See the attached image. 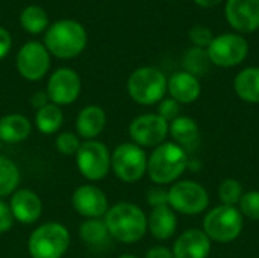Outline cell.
I'll return each mask as SVG.
<instances>
[{
	"mask_svg": "<svg viewBox=\"0 0 259 258\" xmlns=\"http://www.w3.org/2000/svg\"><path fill=\"white\" fill-rule=\"evenodd\" d=\"M103 220L109 236L126 245L140 242L147 233V216L132 202H118L109 207Z\"/></svg>",
	"mask_w": 259,
	"mask_h": 258,
	"instance_id": "1",
	"label": "cell"
},
{
	"mask_svg": "<svg viewBox=\"0 0 259 258\" xmlns=\"http://www.w3.org/2000/svg\"><path fill=\"white\" fill-rule=\"evenodd\" d=\"M188 166V152L173 141H164L147 157V175L156 186L175 184Z\"/></svg>",
	"mask_w": 259,
	"mask_h": 258,
	"instance_id": "2",
	"label": "cell"
},
{
	"mask_svg": "<svg viewBox=\"0 0 259 258\" xmlns=\"http://www.w3.org/2000/svg\"><path fill=\"white\" fill-rule=\"evenodd\" d=\"M87 40V30L80 23L74 20H59L46 32L44 46L53 56L70 59L83 52Z\"/></svg>",
	"mask_w": 259,
	"mask_h": 258,
	"instance_id": "3",
	"label": "cell"
},
{
	"mask_svg": "<svg viewBox=\"0 0 259 258\" xmlns=\"http://www.w3.org/2000/svg\"><path fill=\"white\" fill-rule=\"evenodd\" d=\"M70 231L59 222H46L32 231L27 251L32 258H62L70 248Z\"/></svg>",
	"mask_w": 259,
	"mask_h": 258,
	"instance_id": "4",
	"label": "cell"
},
{
	"mask_svg": "<svg viewBox=\"0 0 259 258\" xmlns=\"http://www.w3.org/2000/svg\"><path fill=\"white\" fill-rule=\"evenodd\" d=\"M244 228V217L237 207L217 205L211 208L203 217L202 230L215 243H232L237 240Z\"/></svg>",
	"mask_w": 259,
	"mask_h": 258,
	"instance_id": "5",
	"label": "cell"
},
{
	"mask_svg": "<svg viewBox=\"0 0 259 258\" xmlns=\"http://www.w3.org/2000/svg\"><path fill=\"white\" fill-rule=\"evenodd\" d=\"M167 78L156 67H140L127 79V93L140 105L159 103L167 94Z\"/></svg>",
	"mask_w": 259,
	"mask_h": 258,
	"instance_id": "6",
	"label": "cell"
},
{
	"mask_svg": "<svg viewBox=\"0 0 259 258\" xmlns=\"http://www.w3.org/2000/svg\"><path fill=\"white\" fill-rule=\"evenodd\" d=\"M168 207L179 214L197 216L208 210L209 193L200 182L191 179L176 181L168 189Z\"/></svg>",
	"mask_w": 259,
	"mask_h": 258,
	"instance_id": "7",
	"label": "cell"
},
{
	"mask_svg": "<svg viewBox=\"0 0 259 258\" xmlns=\"http://www.w3.org/2000/svg\"><path fill=\"white\" fill-rule=\"evenodd\" d=\"M111 170L123 182H137L147 173L146 151L135 143H121L111 154Z\"/></svg>",
	"mask_w": 259,
	"mask_h": 258,
	"instance_id": "8",
	"label": "cell"
},
{
	"mask_svg": "<svg viewBox=\"0 0 259 258\" xmlns=\"http://www.w3.org/2000/svg\"><path fill=\"white\" fill-rule=\"evenodd\" d=\"M76 164L85 179L100 181L111 170L109 149L99 140H85L76 154Z\"/></svg>",
	"mask_w": 259,
	"mask_h": 258,
	"instance_id": "9",
	"label": "cell"
},
{
	"mask_svg": "<svg viewBox=\"0 0 259 258\" xmlns=\"http://www.w3.org/2000/svg\"><path fill=\"white\" fill-rule=\"evenodd\" d=\"M206 52L211 64L222 68H229L241 64L246 59L249 53V44L246 38L238 33H223L214 36Z\"/></svg>",
	"mask_w": 259,
	"mask_h": 258,
	"instance_id": "10",
	"label": "cell"
},
{
	"mask_svg": "<svg viewBox=\"0 0 259 258\" xmlns=\"http://www.w3.org/2000/svg\"><path fill=\"white\" fill-rule=\"evenodd\" d=\"M129 137L140 148H156L168 137V122L156 113H147L135 117L129 123Z\"/></svg>",
	"mask_w": 259,
	"mask_h": 258,
	"instance_id": "11",
	"label": "cell"
},
{
	"mask_svg": "<svg viewBox=\"0 0 259 258\" xmlns=\"http://www.w3.org/2000/svg\"><path fill=\"white\" fill-rule=\"evenodd\" d=\"M50 68V55L44 44L29 41L17 53V70L27 81L42 79Z\"/></svg>",
	"mask_w": 259,
	"mask_h": 258,
	"instance_id": "12",
	"label": "cell"
},
{
	"mask_svg": "<svg viewBox=\"0 0 259 258\" xmlns=\"http://www.w3.org/2000/svg\"><path fill=\"white\" fill-rule=\"evenodd\" d=\"M82 90V82L79 75L71 68H58L52 73L47 82L49 100L58 106L70 105L77 100Z\"/></svg>",
	"mask_w": 259,
	"mask_h": 258,
	"instance_id": "13",
	"label": "cell"
},
{
	"mask_svg": "<svg viewBox=\"0 0 259 258\" xmlns=\"http://www.w3.org/2000/svg\"><path fill=\"white\" fill-rule=\"evenodd\" d=\"M73 208L77 214L87 219H102L109 210L108 198L97 186L83 184L73 192Z\"/></svg>",
	"mask_w": 259,
	"mask_h": 258,
	"instance_id": "14",
	"label": "cell"
},
{
	"mask_svg": "<svg viewBox=\"0 0 259 258\" xmlns=\"http://www.w3.org/2000/svg\"><path fill=\"white\" fill-rule=\"evenodd\" d=\"M225 14L237 32L252 33L259 29V0H228Z\"/></svg>",
	"mask_w": 259,
	"mask_h": 258,
	"instance_id": "15",
	"label": "cell"
},
{
	"mask_svg": "<svg viewBox=\"0 0 259 258\" xmlns=\"http://www.w3.org/2000/svg\"><path fill=\"white\" fill-rule=\"evenodd\" d=\"M212 242L200 228H190L178 236L171 252L175 258H208Z\"/></svg>",
	"mask_w": 259,
	"mask_h": 258,
	"instance_id": "16",
	"label": "cell"
},
{
	"mask_svg": "<svg viewBox=\"0 0 259 258\" xmlns=\"http://www.w3.org/2000/svg\"><path fill=\"white\" fill-rule=\"evenodd\" d=\"M9 208L14 216V220L24 225H32L42 214V201L33 190L20 189L12 193Z\"/></svg>",
	"mask_w": 259,
	"mask_h": 258,
	"instance_id": "17",
	"label": "cell"
},
{
	"mask_svg": "<svg viewBox=\"0 0 259 258\" xmlns=\"http://www.w3.org/2000/svg\"><path fill=\"white\" fill-rule=\"evenodd\" d=\"M167 93L171 99H175L181 105L194 103L202 94V85L199 78L187 73V71H176L167 81Z\"/></svg>",
	"mask_w": 259,
	"mask_h": 258,
	"instance_id": "18",
	"label": "cell"
},
{
	"mask_svg": "<svg viewBox=\"0 0 259 258\" xmlns=\"http://www.w3.org/2000/svg\"><path fill=\"white\" fill-rule=\"evenodd\" d=\"M168 135L171 141L181 146L185 152L194 151L200 143L199 123L188 116H179L168 123Z\"/></svg>",
	"mask_w": 259,
	"mask_h": 258,
	"instance_id": "19",
	"label": "cell"
},
{
	"mask_svg": "<svg viewBox=\"0 0 259 258\" xmlns=\"http://www.w3.org/2000/svg\"><path fill=\"white\" fill-rule=\"evenodd\" d=\"M106 126V113L102 106L88 105L76 117V132L83 140H97Z\"/></svg>",
	"mask_w": 259,
	"mask_h": 258,
	"instance_id": "20",
	"label": "cell"
},
{
	"mask_svg": "<svg viewBox=\"0 0 259 258\" xmlns=\"http://www.w3.org/2000/svg\"><path fill=\"white\" fill-rule=\"evenodd\" d=\"M178 230V216L168 207H156L152 208L147 216V231L156 240H168L176 234Z\"/></svg>",
	"mask_w": 259,
	"mask_h": 258,
	"instance_id": "21",
	"label": "cell"
},
{
	"mask_svg": "<svg viewBox=\"0 0 259 258\" xmlns=\"http://www.w3.org/2000/svg\"><path fill=\"white\" fill-rule=\"evenodd\" d=\"M32 123L23 114H6L0 119V140L3 143L17 144L29 138Z\"/></svg>",
	"mask_w": 259,
	"mask_h": 258,
	"instance_id": "22",
	"label": "cell"
},
{
	"mask_svg": "<svg viewBox=\"0 0 259 258\" xmlns=\"http://www.w3.org/2000/svg\"><path fill=\"white\" fill-rule=\"evenodd\" d=\"M234 91L247 103H259V67H247L234 79Z\"/></svg>",
	"mask_w": 259,
	"mask_h": 258,
	"instance_id": "23",
	"label": "cell"
},
{
	"mask_svg": "<svg viewBox=\"0 0 259 258\" xmlns=\"http://www.w3.org/2000/svg\"><path fill=\"white\" fill-rule=\"evenodd\" d=\"M64 123V114L61 106L55 103H47L35 113V126L41 134L52 135L56 134Z\"/></svg>",
	"mask_w": 259,
	"mask_h": 258,
	"instance_id": "24",
	"label": "cell"
},
{
	"mask_svg": "<svg viewBox=\"0 0 259 258\" xmlns=\"http://www.w3.org/2000/svg\"><path fill=\"white\" fill-rule=\"evenodd\" d=\"M79 237L90 246H100L109 240V231L103 219H87L79 227Z\"/></svg>",
	"mask_w": 259,
	"mask_h": 258,
	"instance_id": "25",
	"label": "cell"
},
{
	"mask_svg": "<svg viewBox=\"0 0 259 258\" xmlns=\"http://www.w3.org/2000/svg\"><path fill=\"white\" fill-rule=\"evenodd\" d=\"M182 67H184V71H187L196 78L206 75L209 71V67H211V61H209L206 49L194 47V46L191 49H188L184 53Z\"/></svg>",
	"mask_w": 259,
	"mask_h": 258,
	"instance_id": "26",
	"label": "cell"
},
{
	"mask_svg": "<svg viewBox=\"0 0 259 258\" xmlns=\"http://www.w3.org/2000/svg\"><path fill=\"white\" fill-rule=\"evenodd\" d=\"M20 169L18 166L5 155H0V199L12 195L20 186Z\"/></svg>",
	"mask_w": 259,
	"mask_h": 258,
	"instance_id": "27",
	"label": "cell"
},
{
	"mask_svg": "<svg viewBox=\"0 0 259 258\" xmlns=\"http://www.w3.org/2000/svg\"><path fill=\"white\" fill-rule=\"evenodd\" d=\"M20 23L23 29H26L29 33H41L47 29L49 26V15L41 6L30 5L24 8V11L20 15Z\"/></svg>",
	"mask_w": 259,
	"mask_h": 258,
	"instance_id": "28",
	"label": "cell"
},
{
	"mask_svg": "<svg viewBox=\"0 0 259 258\" xmlns=\"http://www.w3.org/2000/svg\"><path fill=\"white\" fill-rule=\"evenodd\" d=\"M243 195H244L243 186L235 178H226L219 186V199H220L222 205L238 207Z\"/></svg>",
	"mask_w": 259,
	"mask_h": 258,
	"instance_id": "29",
	"label": "cell"
},
{
	"mask_svg": "<svg viewBox=\"0 0 259 258\" xmlns=\"http://www.w3.org/2000/svg\"><path fill=\"white\" fill-rule=\"evenodd\" d=\"M238 210L243 214V217H247L249 220L259 222V190L244 192Z\"/></svg>",
	"mask_w": 259,
	"mask_h": 258,
	"instance_id": "30",
	"label": "cell"
},
{
	"mask_svg": "<svg viewBox=\"0 0 259 258\" xmlns=\"http://www.w3.org/2000/svg\"><path fill=\"white\" fill-rule=\"evenodd\" d=\"M80 140H79V135L77 134H73V132H61L56 135V140H55V148L59 154L62 155H76L79 148H80Z\"/></svg>",
	"mask_w": 259,
	"mask_h": 258,
	"instance_id": "31",
	"label": "cell"
},
{
	"mask_svg": "<svg viewBox=\"0 0 259 258\" xmlns=\"http://www.w3.org/2000/svg\"><path fill=\"white\" fill-rule=\"evenodd\" d=\"M188 36H190L191 43L194 44V47H202V49H208V46L214 40L212 30L209 27H206V26H194V27H191V30L188 32Z\"/></svg>",
	"mask_w": 259,
	"mask_h": 258,
	"instance_id": "32",
	"label": "cell"
},
{
	"mask_svg": "<svg viewBox=\"0 0 259 258\" xmlns=\"http://www.w3.org/2000/svg\"><path fill=\"white\" fill-rule=\"evenodd\" d=\"M158 116H161L165 122H173L175 119H178L181 116V103H178L175 99L171 97H164L159 103H158Z\"/></svg>",
	"mask_w": 259,
	"mask_h": 258,
	"instance_id": "33",
	"label": "cell"
},
{
	"mask_svg": "<svg viewBox=\"0 0 259 258\" xmlns=\"http://www.w3.org/2000/svg\"><path fill=\"white\" fill-rule=\"evenodd\" d=\"M146 199H147V204H149L152 208L168 205V190H165L162 186L152 187V189L147 192Z\"/></svg>",
	"mask_w": 259,
	"mask_h": 258,
	"instance_id": "34",
	"label": "cell"
},
{
	"mask_svg": "<svg viewBox=\"0 0 259 258\" xmlns=\"http://www.w3.org/2000/svg\"><path fill=\"white\" fill-rule=\"evenodd\" d=\"M14 216L11 213L9 204L0 199V234L8 233L14 227Z\"/></svg>",
	"mask_w": 259,
	"mask_h": 258,
	"instance_id": "35",
	"label": "cell"
},
{
	"mask_svg": "<svg viewBox=\"0 0 259 258\" xmlns=\"http://www.w3.org/2000/svg\"><path fill=\"white\" fill-rule=\"evenodd\" d=\"M12 47V38L11 33L5 29L0 27V59H3Z\"/></svg>",
	"mask_w": 259,
	"mask_h": 258,
	"instance_id": "36",
	"label": "cell"
},
{
	"mask_svg": "<svg viewBox=\"0 0 259 258\" xmlns=\"http://www.w3.org/2000/svg\"><path fill=\"white\" fill-rule=\"evenodd\" d=\"M144 258H175L173 257V252L170 248L167 246H162V245H158V246H152L147 252Z\"/></svg>",
	"mask_w": 259,
	"mask_h": 258,
	"instance_id": "37",
	"label": "cell"
},
{
	"mask_svg": "<svg viewBox=\"0 0 259 258\" xmlns=\"http://www.w3.org/2000/svg\"><path fill=\"white\" fill-rule=\"evenodd\" d=\"M47 103H50V100H49V96H47V93L46 91H36L32 97H30V105H32V108L33 109H41L42 106H46Z\"/></svg>",
	"mask_w": 259,
	"mask_h": 258,
	"instance_id": "38",
	"label": "cell"
},
{
	"mask_svg": "<svg viewBox=\"0 0 259 258\" xmlns=\"http://www.w3.org/2000/svg\"><path fill=\"white\" fill-rule=\"evenodd\" d=\"M194 2L202 8H214V6L220 5L223 0H194Z\"/></svg>",
	"mask_w": 259,
	"mask_h": 258,
	"instance_id": "39",
	"label": "cell"
},
{
	"mask_svg": "<svg viewBox=\"0 0 259 258\" xmlns=\"http://www.w3.org/2000/svg\"><path fill=\"white\" fill-rule=\"evenodd\" d=\"M118 258H138L137 255H134V254H123V255H120Z\"/></svg>",
	"mask_w": 259,
	"mask_h": 258,
	"instance_id": "40",
	"label": "cell"
},
{
	"mask_svg": "<svg viewBox=\"0 0 259 258\" xmlns=\"http://www.w3.org/2000/svg\"><path fill=\"white\" fill-rule=\"evenodd\" d=\"M2 146H3V141L0 140V149H2Z\"/></svg>",
	"mask_w": 259,
	"mask_h": 258,
	"instance_id": "41",
	"label": "cell"
}]
</instances>
